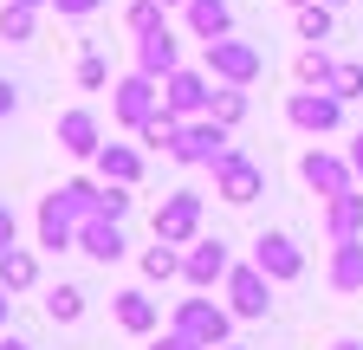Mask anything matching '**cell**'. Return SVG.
<instances>
[{
    "label": "cell",
    "mask_w": 363,
    "mask_h": 350,
    "mask_svg": "<svg viewBox=\"0 0 363 350\" xmlns=\"http://www.w3.org/2000/svg\"><path fill=\"white\" fill-rule=\"evenodd\" d=\"M39 33V7H20V0H0V39L7 46H26Z\"/></svg>",
    "instance_id": "24"
},
{
    "label": "cell",
    "mask_w": 363,
    "mask_h": 350,
    "mask_svg": "<svg viewBox=\"0 0 363 350\" xmlns=\"http://www.w3.org/2000/svg\"><path fill=\"white\" fill-rule=\"evenodd\" d=\"M325 234L331 240H363V188H344L325 201Z\"/></svg>",
    "instance_id": "19"
},
{
    "label": "cell",
    "mask_w": 363,
    "mask_h": 350,
    "mask_svg": "<svg viewBox=\"0 0 363 350\" xmlns=\"http://www.w3.org/2000/svg\"><path fill=\"white\" fill-rule=\"evenodd\" d=\"M331 350H363V337H337V344H331Z\"/></svg>",
    "instance_id": "42"
},
{
    "label": "cell",
    "mask_w": 363,
    "mask_h": 350,
    "mask_svg": "<svg viewBox=\"0 0 363 350\" xmlns=\"http://www.w3.org/2000/svg\"><path fill=\"white\" fill-rule=\"evenodd\" d=\"M227 149H234V130H227L220 117H182V137H175V162L182 169H214Z\"/></svg>",
    "instance_id": "2"
},
{
    "label": "cell",
    "mask_w": 363,
    "mask_h": 350,
    "mask_svg": "<svg viewBox=\"0 0 363 350\" xmlns=\"http://www.w3.org/2000/svg\"><path fill=\"white\" fill-rule=\"evenodd\" d=\"M182 65V39L162 26V33H143L136 39V72H150V78H169Z\"/></svg>",
    "instance_id": "18"
},
{
    "label": "cell",
    "mask_w": 363,
    "mask_h": 350,
    "mask_svg": "<svg viewBox=\"0 0 363 350\" xmlns=\"http://www.w3.org/2000/svg\"><path fill=\"white\" fill-rule=\"evenodd\" d=\"M7 247H20V214L0 201V253H7Z\"/></svg>",
    "instance_id": "36"
},
{
    "label": "cell",
    "mask_w": 363,
    "mask_h": 350,
    "mask_svg": "<svg viewBox=\"0 0 363 350\" xmlns=\"http://www.w3.org/2000/svg\"><path fill=\"white\" fill-rule=\"evenodd\" d=\"M208 104H214L208 65H175L162 78V111H175V117H208Z\"/></svg>",
    "instance_id": "9"
},
{
    "label": "cell",
    "mask_w": 363,
    "mask_h": 350,
    "mask_svg": "<svg viewBox=\"0 0 363 350\" xmlns=\"http://www.w3.org/2000/svg\"><path fill=\"white\" fill-rule=\"evenodd\" d=\"M169 324H175V331H189L201 350H214V344H234V312H227V305H214V298H182Z\"/></svg>",
    "instance_id": "6"
},
{
    "label": "cell",
    "mask_w": 363,
    "mask_h": 350,
    "mask_svg": "<svg viewBox=\"0 0 363 350\" xmlns=\"http://www.w3.org/2000/svg\"><path fill=\"white\" fill-rule=\"evenodd\" d=\"M286 123L305 130V137H331V130L344 123V98L337 91H318V84H298V91L286 98Z\"/></svg>",
    "instance_id": "5"
},
{
    "label": "cell",
    "mask_w": 363,
    "mask_h": 350,
    "mask_svg": "<svg viewBox=\"0 0 363 350\" xmlns=\"http://www.w3.org/2000/svg\"><path fill=\"white\" fill-rule=\"evenodd\" d=\"M111 318H117L130 337H156V324H162V305H156L143 286H123V292H111Z\"/></svg>",
    "instance_id": "14"
},
{
    "label": "cell",
    "mask_w": 363,
    "mask_h": 350,
    "mask_svg": "<svg viewBox=\"0 0 363 350\" xmlns=\"http://www.w3.org/2000/svg\"><path fill=\"white\" fill-rule=\"evenodd\" d=\"M325 7H350V0H325Z\"/></svg>",
    "instance_id": "46"
},
{
    "label": "cell",
    "mask_w": 363,
    "mask_h": 350,
    "mask_svg": "<svg viewBox=\"0 0 363 350\" xmlns=\"http://www.w3.org/2000/svg\"><path fill=\"white\" fill-rule=\"evenodd\" d=\"M91 169H98V182L136 188V182H143V149H136V143H104L98 156H91Z\"/></svg>",
    "instance_id": "16"
},
{
    "label": "cell",
    "mask_w": 363,
    "mask_h": 350,
    "mask_svg": "<svg viewBox=\"0 0 363 350\" xmlns=\"http://www.w3.org/2000/svg\"><path fill=\"white\" fill-rule=\"evenodd\" d=\"M253 266H259L272 286H286V279L305 273V247H298L292 234H279V227H259V240H253Z\"/></svg>",
    "instance_id": "11"
},
{
    "label": "cell",
    "mask_w": 363,
    "mask_h": 350,
    "mask_svg": "<svg viewBox=\"0 0 363 350\" xmlns=\"http://www.w3.org/2000/svg\"><path fill=\"white\" fill-rule=\"evenodd\" d=\"M39 247L45 253H78V221L59 208V195L39 201Z\"/></svg>",
    "instance_id": "17"
},
{
    "label": "cell",
    "mask_w": 363,
    "mask_h": 350,
    "mask_svg": "<svg viewBox=\"0 0 363 350\" xmlns=\"http://www.w3.org/2000/svg\"><path fill=\"white\" fill-rule=\"evenodd\" d=\"M98 7H104V0H52L59 20H84V13H98Z\"/></svg>",
    "instance_id": "37"
},
{
    "label": "cell",
    "mask_w": 363,
    "mask_h": 350,
    "mask_svg": "<svg viewBox=\"0 0 363 350\" xmlns=\"http://www.w3.org/2000/svg\"><path fill=\"white\" fill-rule=\"evenodd\" d=\"M52 195H59V208L72 214V221H84V214H98V195H104V182H98V175H72V182H59Z\"/></svg>",
    "instance_id": "23"
},
{
    "label": "cell",
    "mask_w": 363,
    "mask_h": 350,
    "mask_svg": "<svg viewBox=\"0 0 363 350\" xmlns=\"http://www.w3.org/2000/svg\"><path fill=\"white\" fill-rule=\"evenodd\" d=\"M143 279H156V286H169V279H182V247H169V240H156V247H143Z\"/></svg>",
    "instance_id": "27"
},
{
    "label": "cell",
    "mask_w": 363,
    "mask_h": 350,
    "mask_svg": "<svg viewBox=\"0 0 363 350\" xmlns=\"http://www.w3.org/2000/svg\"><path fill=\"white\" fill-rule=\"evenodd\" d=\"M123 26H130V39L162 33L169 26V0H130V7H123Z\"/></svg>",
    "instance_id": "25"
},
{
    "label": "cell",
    "mask_w": 363,
    "mask_h": 350,
    "mask_svg": "<svg viewBox=\"0 0 363 350\" xmlns=\"http://www.w3.org/2000/svg\"><path fill=\"white\" fill-rule=\"evenodd\" d=\"M20 7H52V0H20Z\"/></svg>",
    "instance_id": "43"
},
{
    "label": "cell",
    "mask_w": 363,
    "mask_h": 350,
    "mask_svg": "<svg viewBox=\"0 0 363 350\" xmlns=\"http://www.w3.org/2000/svg\"><path fill=\"white\" fill-rule=\"evenodd\" d=\"M331 292H363V240H331Z\"/></svg>",
    "instance_id": "21"
},
{
    "label": "cell",
    "mask_w": 363,
    "mask_h": 350,
    "mask_svg": "<svg viewBox=\"0 0 363 350\" xmlns=\"http://www.w3.org/2000/svg\"><path fill=\"white\" fill-rule=\"evenodd\" d=\"M175 137H182V117L175 111H156L143 130H136V143H143V149H175Z\"/></svg>",
    "instance_id": "31"
},
{
    "label": "cell",
    "mask_w": 363,
    "mask_h": 350,
    "mask_svg": "<svg viewBox=\"0 0 363 350\" xmlns=\"http://www.w3.org/2000/svg\"><path fill=\"white\" fill-rule=\"evenodd\" d=\"M227 312L234 318H266L272 312V279L253 266V259H234V273H227Z\"/></svg>",
    "instance_id": "10"
},
{
    "label": "cell",
    "mask_w": 363,
    "mask_h": 350,
    "mask_svg": "<svg viewBox=\"0 0 363 350\" xmlns=\"http://www.w3.org/2000/svg\"><path fill=\"white\" fill-rule=\"evenodd\" d=\"M337 7H325V0H311V7H298V39H305V46H325V39H331V20Z\"/></svg>",
    "instance_id": "28"
},
{
    "label": "cell",
    "mask_w": 363,
    "mask_h": 350,
    "mask_svg": "<svg viewBox=\"0 0 363 350\" xmlns=\"http://www.w3.org/2000/svg\"><path fill=\"white\" fill-rule=\"evenodd\" d=\"M298 175H305V188H311L318 201H331V195L357 188V169H350V156H331V149H305V156H298Z\"/></svg>",
    "instance_id": "12"
},
{
    "label": "cell",
    "mask_w": 363,
    "mask_h": 350,
    "mask_svg": "<svg viewBox=\"0 0 363 350\" xmlns=\"http://www.w3.org/2000/svg\"><path fill=\"white\" fill-rule=\"evenodd\" d=\"M0 350H33L26 337H13V331H0Z\"/></svg>",
    "instance_id": "41"
},
{
    "label": "cell",
    "mask_w": 363,
    "mask_h": 350,
    "mask_svg": "<svg viewBox=\"0 0 363 350\" xmlns=\"http://www.w3.org/2000/svg\"><path fill=\"white\" fill-rule=\"evenodd\" d=\"M214 195H220L227 208H247V201H259V195H266V169H259L247 149H227V156L214 162Z\"/></svg>",
    "instance_id": "7"
},
{
    "label": "cell",
    "mask_w": 363,
    "mask_h": 350,
    "mask_svg": "<svg viewBox=\"0 0 363 350\" xmlns=\"http://www.w3.org/2000/svg\"><path fill=\"white\" fill-rule=\"evenodd\" d=\"M182 20H189L195 39H227V33H234V0H189Z\"/></svg>",
    "instance_id": "20"
},
{
    "label": "cell",
    "mask_w": 363,
    "mask_h": 350,
    "mask_svg": "<svg viewBox=\"0 0 363 350\" xmlns=\"http://www.w3.org/2000/svg\"><path fill=\"white\" fill-rule=\"evenodd\" d=\"M7 318H13V292L0 286V331H7Z\"/></svg>",
    "instance_id": "40"
},
{
    "label": "cell",
    "mask_w": 363,
    "mask_h": 350,
    "mask_svg": "<svg viewBox=\"0 0 363 350\" xmlns=\"http://www.w3.org/2000/svg\"><path fill=\"white\" fill-rule=\"evenodd\" d=\"M208 117H220L227 130H240V123H247V91H240V84H214V104H208Z\"/></svg>",
    "instance_id": "29"
},
{
    "label": "cell",
    "mask_w": 363,
    "mask_h": 350,
    "mask_svg": "<svg viewBox=\"0 0 363 350\" xmlns=\"http://www.w3.org/2000/svg\"><path fill=\"white\" fill-rule=\"evenodd\" d=\"M78 253L98 259V266H117V259L130 253L123 221H111V214H84V221H78Z\"/></svg>",
    "instance_id": "13"
},
{
    "label": "cell",
    "mask_w": 363,
    "mask_h": 350,
    "mask_svg": "<svg viewBox=\"0 0 363 350\" xmlns=\"http://www.w3.org/2000/svg\"><path fill=\"white\" fill-rule=\"evenodd\" d=\"M0 286H7L13 298L33 292V286H39V253H33V247H7V253H0Z\"/></svg>",
    "instance_id": "22"
},
{
    "label": "cell",
    "mask_w": 363,
    "mask_h": 350,
    "mask_svg": "<svg viewBox=\"0 0 363 350\" xmlns=\"http://www.w3.org/2000/svg\"><path fill=\"white\" fill-rule=\"evenodd\" d=\"M150 350H201V344H195L189 331H175V324H169L162 337H150Z\"/></svg>",
    "instance_id": "35"
},
{
    "label": "cell",
    "mask_w": 363,
    "mask_h": 350,
    "mask_svg": "<svg viewBox=\"0 0 363 350\" xmlns=\"http://www.w3.org/2000/svg\"><path fill=\"white\" fill-rule=\"evenodd\" d=\"M286 7H292V13H298V7H311V0H286Z\"/></svg>",
    "instance_id": "44"
},
{
    "label": "cell",
    "mask_w": 363,
    "mask_h": 350,
    "mask_svg": "<svg viewBox=\"0 0 363 350\" xmlns=\"http://www.w3.org/2000/svg\"><path fill=\"white\" fill-rule=\"evenodd\" d=\"M45 318H52V324H78L84 318V292L78 286H52V292H45Z\"/></svg>",
    "instance_id": "30"
},
{
    "label": "cell",
    "mask_w": 363,
    "mask_h": 350,
    "mask_svg": "<svg viewBox=\"0 0 363 350\" xmlns=\"http://www.w3.org/2000/svg\"><path fill=\"white\" fill-rule=\"evenodd\" d=\"M201 65H208V78L214 84H259V72H266V52L253 46V39H201Z\"/></svg>",
    "instance_id": "1"
},
{
    "label": "cell",
    "mask_w": 363,
    "mask_h": 350,
    "mask_svg": "<svg viewBox=\"0 0 363 350\" xmlns=\"http://www.w3.org/2000/svg\"><path fill=\"white\" fill-rule=\"evenodd\" d=\"M59 149L65 156H78V162H91L104 149V123H98V111H59Z\"/></svg>",
    "instance_id": "15"
},
{
    "label": "cell",
    "mask_w": 363,
    "mask_h": 350,
    "mask_svg": "<svg viewBox=\"0 0 363 350\" xmlns=\"http://www.w3.org/2000/svg\"><path fill=\"white\" fill-rule=\"evenodd\" d=\"M13 111H20V84L0 78V117H13Z\"/></svg>",
    "instance_id": "38"
},
{
    "label": "cell",
    "mask_w": 363,
    "mask_h": 350,
    "mask_svg": "<svg viewBox=\"0 0 363 350\" xmlns=\"http://www.w3.org/2000/svg\"><path fill=\"white\" fill-rule=\"evenodd\" d=\"M214 350H247V344H214Z\"/></svg>",
    "instance_id": "45"
},
{
    "label": "cell",
    "mask_w": 363,
    "mask_h": 350,
    "mask_svg": "<svg viewBox=\"0 0 363 350\" xmlns=\"http://www.w3.org/2000/svg\"><path fill=\"white\" fill-rule=\"evenodd\" d=\"M78 84H84V91H104V84H111V65H104L98 52H84V59H78Z\"/></svg>",
    "instance_id": "33"
},
{
    "label": "cell",
    "mask_w": 363,
    "mask_h": 350,
    "mask_svg": "<svg viewBox=\"0 0 363 350\" xmlns=\"http://www.w3.org/2000/svg\"><path fill=\"white\" fill-rule=\"evenodd\" d=\"M227 273H234V247H227L220 234L208 240H195V247H182V279H189L195 292H214V286H227Z\"/></svg>",
    "instance_id": "8"
},
{
    "label": "cell",
    "mask_w": 363,
    "mask_h": 350,
    "mask_svg": "<svg viewBox=\"0 0 363 350\" xmlns=\"http://www.w3.org/2000/svg\"><path fill=\"white\" fill-rule=\"evenodd\" d=\"M292 72H298V84H318V91H331V78H337V59H331L325 46H305Z\"/></svg>",
    "instance_id": "26"
},
{
    "label": "cell",
    "mask_w": 363,
    "mask_h": 350,
    "mask_svg": "<svg viewBox=\"0 0 363 350\" xmlns=\"http://www.w3.org/2000/svg\"><path fill=\"white\" fill-rule=\"evenodd\" d=\"M98 214L123 221V214H130V188H123V182H104V195H98Z\"/></svg>",
    "instance_id": "34"
},
{
    "label": "cell",
    "mask_w": 363,
    "mask_h": 350,
    "mask_svg": "<svg viewBox=\"0 0 363 350\" xmlns=\"http://www.w3.org/2000/svg\"><path fill=\"white\" fill-rule=\"evenodd\" d=\"M201 214H208V201L195 195V188H169L162 201H156V240H169V247H195L201 240Z\"/></svg>",
    "instance_id": "4"
},
{
    "label": "cell",
    "mask_w": 363,
    "mask_h": 350,
    "mask_svg": "<svg viewBox=\"0 0 363 350\" xmlns=\"http://www.w3.org/2000/svg\"><path fill=\"white\" fill-rule=\"evenodd\" d=\"M344 156H350V169H357V182H363V130L350 137V149H344Z\"/></svg>",
    "instance_id": "39"
},
{
    "label": "cell",
    "mask_w": 363,
    "mask_h": 350,
    "mask_svg": "<svg viewBox=\"0 0 363 350\" xmlns=\"http://www.w3.org/2000/svg\"><path fill=\"white\" fill-rule=\"evenodd\" d=\"M331 91H337L344 104H357V98H363V65H357V59H337V78H331Z\"/></svg>",
    "instance_id": "32"
},
{
    "label": "cell",
    "mask_w": 363,
    "mask_h": 350,
    "mask_svg": "<svg viewBox=\"0 0 363 350\" xmlns=\"http://www.w3.org/2000/svg\"><path fill=\"white\" fill-rule=\"evenodd\" d=\"M169 7H189V0H169Z\"/></svg>",
    "instance_id": "47"
},
{
    "label": "cell",
    "mask_w": 363,
    "mask_h": 350,
    "mask_svg": "<svg viewBox=\"0 0 363 350\" xmlns=\"http://www.w3.org/2000/svg\"><path fill=\"white\" fill-rule=\"evenodd\" d=\"M156 111H162V78H150V72L130 65V72L111 84V117H117L123 130H143Z\"/></svg>",
    "instance_id": "3"
}]
</instances>
